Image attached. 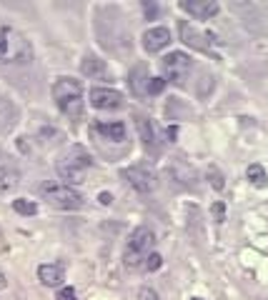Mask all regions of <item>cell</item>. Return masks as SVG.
Listing matches in <instances>:
<instances>
[{"label": "cell", "instance_id": "obj_7", "mask_svg": "<svg viewBox=\"0 0 268 300\" xmlns=\"http://www.w3.org/2000/svg\"><path fill=\"white\" fill-rule=\"evenodd\" d=\"M123 178L128 180L138 193H150V190H155V185H158L155 170H153L150 165H146V163H138V165L125 168V170H123Z\"/></svg>", "mask_w": 268, "mask_h": 300}, {"label": "cell", "instance_id": "obj_22", "mask_svg": "<svg viewBox=\"0 0 268 300\" xmlns=\"http://www.w3.org/2000/svg\"><path fill=\"white\" fill-rule=\"evenodd\" d=\"M166 90V80L163 78H150L148 80V88H146V93H150V95H158V93H163Z\"/></svg>", "mask_w": 268, "mask_h": 300}, {"label": "cell", "instance_id": "obj_5", "mask_svg": "<svg viewBox=\"0 0 268 300\" xmlns=\"http://www.w3.org/2000/svg\"><path fill=\"white\" fill-rule=\"evenodd\" d=\"M153 243H155V233H153L150 228H146V225L136 228V230L130 233L128 243H125V250H123V263H125L128 268L141 265V263H143V258H146V253L153 248Z\"/></svg>", "mask_w": 268, "mask_h": 300}, {"label": "cell", "instance_id": "obj_1", "mask_svg": "<svg viewBox=\"0 0 268 300\" xmlns=\"http://www.w3.org/2000/svg\"><path fill=\"white\" fill-rule=\"evenodd\" d=\"M0 63L3 65H30L33 45L18 28L0 20Z\"/></svg>", "mask_w": 268, "mask_h": 300}, {"label": "cell", "instance_id": "obj_14", "mask_svg": "<svg viewBox=\"0 0 268 300\" xmlns=\"http://www.w3.org/2000/svg\"><path fill=\"white\" fill-rule=\"evenodd\" d=\"M18 123V108L0 95V133H10Z\"/></svg>", "mask_w": 268, "mask_h": 300}, {"label": "cell", "instance_id": "obj_17", "mask_svg": "<svg viewBox=\"0 0 268 300\" xmlns=\"http://www.w3.org/2000/svg\"><path fill=\"white\" fill-rule=\"evenodd\" d=\"M18 180H20V173H18L15 165H5V168H0V193L13 190V188L18 185Z\"/></svg>", "mask_w": 268, "mask_h": 300}, {"label": "cell", "instance_id": "obj_29", "mask_svg": "<svg viewBox=\"0 0 268 300\" xmlns=\"http://www.w3.org/2000/svg\"><path fill=\"white\" fill-rule=\"evenodd\" d=\"M176 135H178V128H168V138L176 140Z\"/></svg>", "mask_w": 268, "mask_h": 300}, {"label": "cell", "instance_id": "obj_24", "mask_svg": "<svg viewBox=\"0 0 268 300\" xmlns=\"http://www.w3.org/2000/svg\"><path fill=\"white\" fill-rule=\"evenodd\" d=\"M160 263H163V258H160L158 253H153V255H148V258H146V268H148L150 273H153V270H158V268H160Z\"/></svg>", "mask_w": 268, "mask_h": 300}, {"label": "cell", "instance_id": "obj_8", "mask_svg": "<svg viewBox=\"0 0 268 300\" xmlns=\"http://www.w3.org/2000/svg\"><path fill=\"white\" fill-rule=\"evenodd\" d=\"M123 95L118 90H111V88H95L90 90V105L98 108V110H118L123 108Z\"/></svg>", "mask_w": 268, "mask_h": 300}, {"label": "cell", "instance_id": "obj_2", "mask_svg": "<svg viewBox=\"0 0 268 300\" xmlns=\"http://www.w3.org/2000/svg\"><path fill=\"white\" fill-rule=\"evenodd\" d=\"M93 165V158L83 145H70L56 163V170H58L60 180H68V183H83L86 178V170Z\"/></svg>", "mask_w": 268, "mask_h": 300}, {"label": "cell", "instance_id": "obj_9", "mask_svg": "<svg viewBox=\"0 0 268 300\" xmlns=\"http://www.w3.org/2000/svg\"><path fill=\"white\" fill-rule=\"evenodd\" d=\"M178 33H180V40H183L188 48H193V50H203V53H208V50H210L208 35H206V33H201L198 28H193L191 23L180 20V23H178Z\"/></svg>", "mask_w": 268, "mask_h": 300}, {"label": "cell", "instance_id": "obj_26", "mask_svg": "<svg viewBox=\"0 0 268 300\" xmlns=\"http://www.w3.org/2000/svg\"><path fill=\"white\" fill-rule=\"evenodd\" d=\"M138 300H158V295H155V290H150V288H141Z\"/></svg>", "mask_w": 268, "mask_h": 300}, {"label": "cell", "instance_id": "obj_11", "mask_svg": "<svg viewBox=\"0 0 268 300\" xmlns=\"http://www.w3.org/2000/svg\"><path fill=\"white\" fill-rule=\"evenodd\" d=\"M180 8L185 13H191L193 18H201V20H208L221 10V5L216 0H180Z\"/></svg>", "mask_w": 268, "mask_h": 300}, {"label": "cell", "instance_id": "obj_23", "mask_svg": "<svg viewBox=\"0 0 268 300\" xmlns=\"http://www.w3.org/2000/svg\"><path fill=\"white\" fill-rule=\"evenodd\" d=\"M210 213H213V220H216V223H223V220H226V205H223V203H213Z\"/></svg>", "mask_w": 268, "mask_h": 300}, {"label": "cell", "instance_id": "obj_10", "mask_svg": "<svg viewBox=\"0 0 268 300\" xmlns=\"http://www.w3.org/2000/svg\"><path fill=\"white\" fill-rule=\"evenodd\" d=\"M136 128H138V135H141L146 150L153 153V155H158L160 153V143H158V130H155L153 120L146 118V115H136Z\"/></svg>", "mask_w": 268, "mask_h": 300}, {"label": "cell", "instance_id": "obj_25", "mask_svg": "<svg viewBox=\"0 0 268 300\" xmlns=\"http://www.w3.org/2000/svg\"><path fill=\"white\" fill-rule=\"evenodd\" d=\"M58 300H78V298H75V290H73V288H60Z\"/></svg>", "mask_w": 268, "mask_h": 300}, {"label": "cell", "instance_id": "obj_13", "mask_svg": "<svg viewBox=\"0 0 268 300\" xmlns=\"http://www.w3.org/2000/svg\"><path fill=\"white\" fill-rule=\"evenodd\" d=\"M38 278H40L43 285L58 288L60 283H63V278H65V268H63L60 263H45V265L38 268Z\"/></svg>", "mask_w": 268, "mask_h": 300}, {"label": "cell", "instance_id": "obj_28", "mask_svg": "<svg viewBox=\"0 0 268 300\" xmlns=\"http://www.w3.org/2000/svg\"><path fill=\"white\" fill-rule=\"evenodd\" d=\"M98 200H100L103 205H111V203H113V195H111V193H100V195H98Z\"/></svg>", "mask_w": 268, "mask_h": 300}, {"label": "cell", "instance_id": "obj_30", "mask_svg": "<svg viewBox=\"0 0 268 300\" xmlns=\"http://www.w3.org/2000/svg\"><path fill=\"white\" fill-rule=\"evenodd\" d=\"M5 285H8V283H5V275H3V273H0V290H3V288H5Z\"/></svg>", "mask_w": 268, "mask_h": 300}, {"label": "cell", "instance_id": "obj_31", "mask_svg": "<svg viewBox=\"0 0 268 300\" xmlns=\"http://www.w3.org/2000/svg\"><path fill=\"white\" fill-rule=\"evenodd\" d=\"M193 300H201V298H193Z\"/></svg>", "mask_w": 268, "mask_h": 300}, {"label": "cell", "instance_id": "obj_19", "mask_svg": "<svg viewBox=\"0 0 268 300\" xmlns=\"http://www.w3.org/2000/svg\"><path fill=\"white\" fill-rule=\"evenodd\" d=\"M81 70H83L86 75H100V73H105V63L98 58H86L81 63Z\"/></svg>", "mask_w": 268, "mask_h": 300}, {"label": "cell", "instance_id": "obj_12", "mask_svg": "<svg viewBox=\"0 0 268 300\" xmlns=\"http://www.w3.org/2000/svg\"><path fill=\"white\" fill-rule=\"evenodd\" d=\"M171 43V30L158 25V28H150L146 35H143V48L148 53H160L166 45Z\"/></svg>", "mask_w": 268, "mask_h": 300}, {"label": "cell", "instance_id": "obj_3", "mask_svg": "<svg viewBox=\"0 0 268 300\" xmlns=\"http://www.w3.org/2000/svg\"><path fill=\"white\" fill-rule=\"evenodd\" d=\"M53 100L60 110L70 118L83 115V85L75 78H58L53 85Z\"/></svg>", "mask_w": 268, "mask_h": 300}, {"label": "cell", "instance_id": "obj_15", "mask_svg": "<svg viewBox=\"0 0 268 300\" xmlns=\"http://www.w3.org/2000/svg\"><path fill=\"white\" fill-rule=\"evenodd\" d=\"M93 130L95 133H100L105 140H113V143H120V140H125V125L123 123H95L93 125Z\"/></svg>", "mask_w": 268, "mask_h": 300}, {"label": "cell", "instance_id": "obj_6", "mask_svg": "<svg viewBox=\"0 0 268 300\" xmlns=\"http://www.w3.org/2000/svg\"><path fill=\"white\" fill-rule=\"evenodd\" d=\"M160 68H163V80H166V83L185 85V80H188V75H191V68H193V60H191V55L176 50V53H168V55L163 58Z\"/></svg>", "mask_w": 268, "mask_h": 300}, {"label": "cell", "instance_id": "obj_16", "mask_svg": "<svg viewBox=\"0 0 268 300\" xmlns=\"http://www.w3.org/2000/svg\"><path fill=\"white\" fill-rule=\"evenodd\" d=\"M148 68H146V63H141V65H136L133 70H130V90L136 93V95H141L143 90L148 88Z\"/></svg>", "mask_w": 268, "mask_h": 300}, {"label": "cell", "instance_id": "obj_18", "mask_svg": "<svg viewBox=\"0 0 268 300\" xmlns=\"http://www.w3.org/2000/svg\"><path fill=\"white\" fill-rule=\"evenodd\" d=\"M248 180L256 185V188H266L268 185V175L266 170L258 165V163H253V165H248Z\"/></svg>", "mask_w": 268, "mask_h": 300}, {"label": "cell", "instance_id": "obj_21", "mask_svg": "<svg viewBox=\"0 0 268 300\" xmlns=\"http://www.w3.org/2000/svg\"><path fill=\"white\" fill-rule=\"evenodd\" d=\"M208 180H210V185L216 188V190H223V185H226V180H223V173L216 168V165H210L208 168Z\"/></svg>", "mask_w": 268, "mask_h": 300}, {"label": "cell", "instance_id": "obj_4", "mask_svg": "<svg viewBox=\"0 0 268 300\" xmlns=\"http://www.w3.org/2000/svg\"><path fill=\"white\" fill-rule=\"evenodd\" d=\"M38 193L43 195V200H48L53 208L60 210H78L83 205V198L78 190H73L70 185L65 183H58V180H48L38 188Z\"/></svg>", "mask_w": 268, "mask_h": 300}, {"label": "cell", "instance_id": "obj_27", "mask_svg": "<svg viewBox=\"0 0 268 300\" xmlns=\"http://www.w3.org/2000/svg\"><path fill=\"white\" fill-rule=\"evenodd\" d=\"M5 165H15V163H13V158H10L5 150L0 148V168H5Z\"/></svg>", "mask_w": 268, "mask_h": 300}, {"label": "cell", "instance_id": "obj_20", "mask_svg": "<svg viewBox=\"0 0 268 300\" xmlns=\"http://www.w3.org/2000/svg\"><path fill=\"white\" fill-rule=\"evenodd\" d=\"M13 210L20 213V215H35V213H38V205H35L33 200L20 198V200H13Z\"/></svg>", "mask_w": 268, "mask_h": 300}]
</instances>
